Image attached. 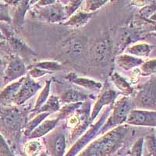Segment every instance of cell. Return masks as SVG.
Wrapping results in <instances>:
<instances>
[{
  "instance_id": "34",
  "label": "cell",
  "mask_w": 156,
  "mask_h": 156,
  "mask_svg": "<svg viewBox=\"0 0 156 156\" xmlns=\"http://www.w3.org/2000/svg\"><path fill=\"white\" fill-rule=\"evenodd\" d=\"M82 3H83V1H71L69 4L64 5V10H65L66 18L73 16L74 12L82 5Z\"/></svg>"
},
{
  "instance_id": "32",
  "label": "cell",
  "mask_w": 156,
  "mask_h": 156,
  "mask_svg": "<svg viewBox=\"0 0 156 156\" xmlns=\"http://www.w3.org/2000/svg\"><path fill=\"white\" fill-rule=\"evenodd\" d=\"M0 156H15L14 151H12L8 142L1 133H0Z\"/></svg>"
},
{
  "instance_id": "30",
  "label": "cell",
  "mask_w": 156,
  "mask_h": 156,
  "mask_svg": "<svg viewBox=\"0 0 156 156\" xmlns=\"http://www.w3.org/2000/svg\"><path fill=\"white\" fill-rule=\"evenodd\" d=\"M80 40H78L76 38H73L67 43L66 45V52L69 54V55L72 56H78L80 55L83 52V44L82 42L79 41Z\"/></svg>"
},
{
  "instance_id": "16",
  "label": "cell",
  "mask_w": 156,
  "mask_h": 156,
  "mask_svg": "<svg viewBox=\"0 0 156 156\" xmlns=\"http://www.w3.org/2000/svg\"><path fill=\"white\" fill-rule=\"evenodd\" d=\"M66 80H69L71 83L76 84L80 87L85 88L86 90H92V91H98L102 88V83L100 82H97L94 80L89 79L87 77L79 76L74 73H69L66 76Z\"/></svg>"
},
{
  "instance_id": "19",
  "label": "cell",
  "mask_w": 156,
  "mask_h": 156,
  "mask_svg": "<svg viewBox=\"0 0 156 156\" xmlns=\"http://www.w3.org/2000/svg\"><path fill=\"white\" fill-rule=\"evenodd\" d=\"M58 121H59L58 119H44L41 124L33 130V132L28 136V139L34 140V139L40 138L44 136H46L47 133L52 131L55 129V127L58 123Z\"/></svg>"
},
{
  "instance_id": "26",
  "label": "cell",
  "mask_w": 156,
  "mask_h": 156,
  "mask_svg": "<svg viewBox=\"0 0 156 156\" xmlns=\"http://www.w3.org/2000/svg\"><path fill=\"white\" fill-rule=\"evenodd\" d=\"M43 151V144L39 140H29L23 147L26 156H37Z\"/></svg>"
},
{
  "instance_id": "17",
  "label": "cell",
  "mask_w": 156,
  "mask_h": 156,
  "mask_svg": "<svg viewBox=\"0 0 156 156\" xmlns=\"http://www.w3.org/2000/svg\"><path fill=\"white\" fill-rule=\"evenodd\" d=\"M32 2H34V1H19L17 5L15 6L12 17H11V23H12V26L15 29H19L21 27L24 20L25 14L30 9Z\"/></svg>"
},
{
  "instance_id": "28",
  "label": "cell",
  "mask_w": 156,
  "mask_h": 156,
  "mask_svg": "<svg viewBox=\"0 0 156 156\" xmlns=\"http://www.w3.org/2000/svg\"><path fill=\"white\" fill-rule=\"evenodd\" d=\"M28 67H36L43 70L48 71L50 73H54L55 71H58L62 69V65L56 61H42L32 65Z\"/></svg>"
},
{
  "instance_id": "13",
  "label": "cell",
  "mask_w": 156,
  "mask_h": 156,
  "mask_svg": "<svg viewBox=\"0 0 156 156\" xmlns=\"http://www.w3.org/2000/svg\"><path fill=\"white\" fill-rule=\"evenodd\" d=\"M142 34L144 35V32L136 28L134 25L130 24L126 27H121L119 31V42L115 49V53L119 54V52L126 48L128 44L142 38Z\"/></svg>"
},
{
  "instance_id": "39",
  "label": "cell",
  "mask_w": 156,
  "mask_h": 156,
  "mask_svg": "<svg viewBox=\"0 0 156 156\" xmlns=\"http://www.w3.org/2000/svg\"><path fill=\"white\" fill-rule=\"evenodd\" d=\"M37 156H50L46 151H42Z\"/></svg>"
},
{
  "instance_id": "38",
  "label": "cell",
  "mask_w": 156,
  "mask_h": 156,
  "mask_svg": "<svg viewBox=\"0 0 156 156\" xmlns=\"http://www.w3.org/2000/svg\"><path fill=\"white\" fill-rule=\"evenodd\" d=\"M27 69H29L27 73H28L29 76L31 78L34 79V78H39L41 77V76H44L46 74H51V73L48 72V71L43 70V69H39V68L36 67H27Z\"/></svg>"
},
{
  "instance_id": "12",
  "label": "cell",
  "mask_w": 156,
  "mask_h": 156,
  "mask_svg": "<svg viewBox=\"0 0 156 156\" xmlns=\"http://www.w3.org/2000/svg\"><path fill=\"white\" fill-rule=\"evenodd\" d=\"M0 30L3 34L5 40L8 41L9 46L14 50V51L20 52V53H25L27 55H35V52L32 49H30L27 44L20 38L17 35L14 33L13 29H11L6 23H0Z\"/></svg>"
},
{
  "instance_id": "29",
  "label": "cell",
  "mask_w": 156,
  "mask_h": 156,
  "mask_svg": "<svg viewBox=\"0 0 156 156\" xmlns=\"http://www.w3.org/2000/svg\"><path fill=\"white\" fill-rule=\"evenodd\" d=\"M82 104H83V102L69 103V104H66L64 106L61 107L59 111H58V116L57 119H65L66 117L70 116L81 106Z\"/></svg>"
},
{
  "instance_id": "2",
  "label": "cell",
  "mask_w": 156,
  "mask_h": 156,
  "mask_svg": "<svg viewBox=\"0 0 156 156\" xmlns=\"http://www.w3.org/2000/svg\"><path fill=\"white\" fill-rule=\"evenodd\" d=\"M28 112L27 108L0 105V133L12 151L20 144L22 133L28 122Z\"/></svg>"
},
{
  "instance_id": "22",
  "label": "cell",
  "mask_w": 156,
  "mask_h": 156,
  "mask_svg": "<svg viewBox=\"0 0 156 156\" xmlns=\"http://www.w3.org/2000/svg\"><path fill=\"white\" fill-rule=\"evenodd\" d=\"M109 79L114 83V85L118 89L124 93L126 96H130L134 93V89L130 84L126 81L123 76L117 73L116 71H113L109 76Z\"/></svg>"
},
{
  "instance_id": "37",
  "label": "cell",
  "mask_w": 156,
  "mask_h": 156,
  "mask_svg": "<svg viewBox=\"0 0 156 156\" xmlns=\"http://www.w3.org/2000/svg\"><path fill=\"white\" fill-rule=\"evenodd\" d=\"M139 14L144 19H150L151 20V16L154 17L155 15V5L153 4L151 5L144 6L139 11Z\"/></svg>"
},
{
  "instance_id": "9",
  "label": "cell",
  "mask_w": 156,
  "mask_h": 156,
  "mask_svg": "<svg viewBox=\"0 0 156 156\" xmlns=\"http://www.w3.org/2000/svg\"><path fill=\"white\" fill-rule=\"evenodd\" d=\"M126 122L129 126L154 128L156 126V112L154 110L133 108L128 114Z\"/></svg>"
},
{
  "instance_id": "21",
  "label": "cell",
  "mask_w": 156,
  "mask_h": 156,
  "mask_svg": "<svg viewBox=\"0 0 156 156\" xmlns=\"http://www.w3.org/2000/svg\"><path fill=\"white\" fill-rule=\"evenodd\" d=\"M94 14H95V12H76L73 16H71L67 21L64 23V25L70 27V28H80L87 24L89 20L94 16Z\"/></svg>"
},
{
  "instance_id": "33",
  "label": "cell",
  "mask_w": 156,
  "mask_h": 156,
  "mask_svg": "<svg viewBox=\"0 0 156 156\" xmlns=\"http://www.w3.org/2000/svg\"><path fill=\"white\" fill-rule=\"evenodd\" d=\"M108 2L107 0H91L86 2V8L84 12H94L96 10L103 6L104 5Z\"/></svg>"
},
{
  "instance_id": "11",
  "label": "cell",
  "mask_w": 156,
  "mask_h": 156,
  "mask_svg": "<svg viewBox=\"0 0 156 156\" xmlns=\"http://www.w3.org/2000/svg\"><path fill=\"white\" fill-rule=\"evenodd\" d=\"M27 73V68L20 57L14 56L10 59L4 71L3 83L5 85L16 81Z\"/></svg>"
},
{
  "instance_id": "36",
  "label": "cell",
  "mask_w": 156,
  "mask_h": 156,
  "mask_svg": "<svg viewBox=\"0 0 156 156\" xmlns=\"http://www.w3.org/2000/svg\"><path fill=\"white\" fill-rule=\"evenodd\" d=\"M0 22H3L5 23H12V19L9 14V8L6 4L2 3L0 2Z\"/></svg>"
},
{
  "instance_id": "18",
  "label": "cell",
  "mask_w": 156,
  "mask_h": 156,
  "mask_svg": "<svg viewBox=\"0 0 156 156\" xmlns=\"http://www.w3.org/2000/svg\"><path fill=\"white\" fill-rule=\"evenodd\" d=\"M59 98L60 101L66 104L84 102L88 99V94L75 88H67L64 90Z\"/></svg>"
},
{
  "instance_id": "1",
  "label": "cell",
  "mask_w": 156,
  "mask_h": 156,
  "mask_svg": "<svg viewBox=\"0 0 156 156\" xmlns=\"http://www.w3.org/2000/svg\"><path fill=\"white\" fill-rule=\"evenodd\" d=\"M133 135V127L122 124L90 142L76 156H113Z\"/></svg>"
},
{
  "instance_id": "27",
  "label": "cell",
  "mask_w": 156,
  "mask_h": 156,
  "mask_svg": "<svg viewBox=\"0 0 156 156\" xmlns=\"http://www.w3.org/2000/svg\"><path fill=\"white\" fill-rule=\"evenodd\" d=\"M50 87H51V81L50 80H46L45 81V85L43 87V89L41 90V91L39 94L38 97H37V99L36 101L35 105H34V108H33V112H37V110L41 108L43 105H44L45 101H47V99L49 97L50 94Z\"/></svg>"
},
{
  "instance_id": "23",
  "label": "cell",
  "mask_w": 156,
  "mask_h": 156,
  "mask_svg": "<svg viewBox=\"0 0 156 156\" xmlns=\"http://www.w3.org/2000/svg\"><path fill=\"white\" fill-rule=\"evenodd\" d=\"M154 45L147 44V43H137L126 48V51L129 55L135 57L147 56L150 55L153 49Z\"/></svg>"
},
{
  "instance_id": "8",
  "label": "cell",
  "mask_w": 156,
  "mask_h": 156,
  "mask_svg": "<svg viewBox=\"0 0 156 156\" xmlns=\"http://www.w3.org/2000/svg\"><path fill=\"white\" fill-rule=\"evenodd\" d=\"M44 144L50 156H65L66 153L67 140L62 129L54 130L44 137Z\"/></svg>"
},
{
  "instance_id": "14",
  "label": "cell",
  "mask_w": 156,
  "mask_h": 156,
  "mask_svg": "<svg viewBox=\"0 0 156 156\" xmlns=\"http://www.w3.org/2000/svg\"><path fill=\"white\" fill-rule=\"evenodd\" d=\"M118 94H119L116 90L112 88H106L103 90L100 94L99 97L98 98V100L96 101L95 104L90 112V121L93 122V121L98 115L100 111L102 109L103 107L105 105H113Z\"/></svg>"
},
{
  "instance_id": "15",
  "label": "cell",
  "mask_w": 156,
  "mask_h": 156,
  "mask_svg": "<svg viewBox=\"0 0 156 156\" xmlns=\"http://www.w3.org/2000/svg\"><path fill=\"white\" fill-rule=\"evenodd\" d=\"M23 80L24 76L20 78L19 80H16L5 85V87L0 91V105H9V104L12 102V100L18 92Z\"/></svg>"
},
{
  "instance_id": "6",
  "label": "cell",
  "mask_w": 156,
  "mask_h": 156,
  "mask_svg": "<svg viewBox=\"0 0 156 156\" xmlns=\"http://www.w3.org/2000/svg\"><path fill=\"white\" fill-rule=\"evenodd\" d=\"M155 76L152 75L151 78L146 83L142 84L133 99V106L139 109H152L155 111L156 94H155Z\"/></svg>"
},
{
  "instance_id": "31",
  "label": "cell",
  "mask_w": 156,
  "mask_h": 156,
  "mask_svg": "<svg viewBox=\"0 0 156 156\" xmlns=\"http://www.w3.org/2000/svg\"><path fill=\"white\" fill-rule=\"evenodd\" d=\"M140 75L144 76L154 75L156 71V60L155 58H152L148 61L143 62L140 69Z\"/></svg>"
},
{
  "instance_id": "10",
  "label": "cell",
  "mask_w": 156,
  "mask_h": 156,
  "mask_svg": "<svg viewBox=\"0 0 156 156\" xmlns=\"http://www.w3.org/2000/svg\"><path fill=\"white\" fill-rule=\"evenodd\" d=\"M41 87H42L40 83L36 82L27 74L24 76V80L12 100V103H14L17 106L22 105L30 98L33 97Z\"/></svg>"
},
{
  "instance_id": "5",
  "label": "cell",
  "mask_w": 156,
  "mask_h": 156,
  "mask_svg": "<svg viewBox=\"0 0 156 156\" xmlns=\"http://www.w3.org/2000/svg\"><path fill=\"white\" fill-rule=\"evenodd\" d=\"M113 51V41L106 34L93 42L89 49V56L94 63L106 64L112 59Z\"/></svg>"
},
{
  "instance_id": "35",
  "label": "cell",
  "mask_w": 156,
  "mask_h": 156,
  "mask_svg": "<svg viewBox=\"0 0 156 156\" xmlns=\"http://www.w3.org/2000/svg\"><path fill=\"white\" fill-rule=\"evenodd\" d=\"M144 144V139L143 137L137 139L134 142L130 151V156H143V146Z\"/></svg>"
},
{
  "instance_id": "40",
  "label": "cell",
  "mask_w": 156,
  "mask_h": 156,
  "mask_svg": "<svg viewBox=\"0 0 156 156\" xmlns=\"http://www.w3.org/2000/svg\"><path fill=\"white\" fill-rule=\"evenodd\" d=\"M2 64V60H1V58H0V65Z\"/></svg>"
},
{
  "instance_id": "7",
  "label": "cell",
  "mask_w": 156,
  "mask_h": 156,
  "mask_svg": "<svg viewBox=\"0 0 156 156\" xmlns=\"http://www.w3.org/2000/svg\"><path fill=\"white\" fill-rule=\"evenodd\" d=\"M30 13L33 17L48 23H59L66 19L64 5L57 1L46 6H34Z\"/></svg>"
},
{
  "instance_id": "3",
  "label": "cell",
  "mask_w": 156,
  "mask_h": 156,
  "mask_svg": "<svg viewBox=\"0 0 156 156\" xmlns=\"http://www.w3.org/2000/svg\"><path fill=\"white\" fill-rule=\"evenodd\" d=\"M134 108L133 99L128 96H123L112 105V113L108 115L105 123L103 124L99 133L104 134L111 129L121 126L126 122L128 114Z\"/></svg>"
},
{
  "instance_id": "25",
  "label": "cell",
  "mask_w": 156,
  "mask_h": 156,
  "mask_svg": "<svg viewBox=\"0 0 156 156\" xmlns=\"http://www.w3.org/2000/svg\"><path fill=\"white\" fill-rule=\"evenodd\" d=\"M50 114L48 113V112H41V113H39L38 115H36L34 119H32L31 120L27 122L23 133L25 137L28 138V136H30V133L33 132V130H34L37 126H38L39 125L41 124V122H42L44 119H46L47 117Z\"/></svg>"
},
{
  "instance_id": "4",
  "label": "cell",
  "mask_w": 156,
  "mask_h": 156,
  "mask_svg": "<svg viewBox=\"0 0 156 156\" xmlns=\"http://www.w3.org/2000/svg\"><path fill=\"white\" fill-rule=\"evenodd\" d=\"M112 105H111V106L108 107L107 109H105L103 112L101 117H100V119L94 124L90 125L89 126V129H87L83 133V134L82 136H80L73 143L72 147L66 153L65 156H76L84 147H86L90 144L91 140L95 138L96 136L98 135V133H99L101 126H103V124L105 123L106 119H108V115H110V112L112 111Z\"/></svg>"
},
{
  "instance_id": "20",
  "label": "cell",
  "mask_w": 156,
  "mask_h": 156,
  "mask_svg": "<svg viewBox=\"0 0 156 156\" xmlns=\"http://www.w3.org/2000/svg\"><path fill=\"white\" fill-rule=\"evenodd\" d=\"M144 62L142 58L130 55L129 54H122L115 58V63L119 67L124 70H129L133 68L141 66Z\"/></svg>"
},
{
  "instance_id": "24",
  "label": "cell",
  "mask_w": 156,
  "mask_h": 156,
  "mask_svg": "<svg viewBox=\"0 0 156 156\" xmlns=\"http://www.w3.org/2000/svg\"><path fill=\"white\" fill-rule=\"evenodd\" d=\"M61 108V101L59 98L55 95H51L48 97L47 101H45L44 105L37 110V113L41 112H48L51 114L53 112H58Z\"/></svg>"
}]
</instances>
